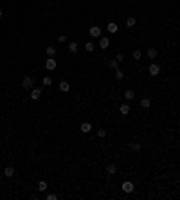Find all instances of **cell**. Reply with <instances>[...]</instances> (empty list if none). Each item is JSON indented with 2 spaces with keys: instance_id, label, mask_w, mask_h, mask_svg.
Segmentation results:
<instances>
[{
  "instance_id": "9",
  "label": "cell",
  "mask_w": 180,
  "mask_h": 200,
  "mask_svg": "<svg viewBox=\"0 0 180 200\" xmlns=\"http://www.w3.org/2000/svg\"><path fill=\"white\" fill-rule=\"evenodd\" d=\"M42 97V89H31V99L32 101H38Z\"/></svg>"
},
{
  "instance_id": "17",
  "label": "cell",
  "mask_w": 180,
  "mask_h": 200,
  "mask_svg": "<svg viewBox=\"0 0 180 200\" xmlns=\"http://www.w3.org/2000/svg\"><path fill=\"white\" fill-rule=\"evenodd\" d=\"M106 65H108L110 69H114V70H115V69H117V65H119V61H117L115 58H112V59H108V63H106Z\"/></svg>"
},
{
  "instance_id": "11",
  "label": "cell",
  "mask_w": 180,
  "mask_h": 200,
  "mask_svg": "<svg viewBox=\"0 0 180 200\" xmlns=\"http://www.w3.org/2000/svg\"><path fill=\"white\" fill-rule=\"evenodd\" d=\"M119 112H121L123 116H128L130 114V105L128 103H123L121 106H119Z\"/></svg>"
},
{
  "instance_id": "10",
  "label": "cell",
  "mask_w": 180,
  "mask_h": 200,
  "mask_svg": "<svg viewBox=\"0 0 180 200\" xmlns=\"http://www.w3.org/2000/svg\"><path fill=\"white\" fill-rule=\"evenodd\" d=\"M106 31H108V32H110V34H115V32L119 31V25H117L115 22H110L108 25H106Z\"/></svg>"
},
{
  "instance_id": "26",
  "label": "cell",
  "mask_w": 180,
  "mask_h": 200,
  "mask_svg": "<svg viewBox=\"0 0 180 200\" xmlns=\"http://www.w3.org/2000/svg\"><path fill=\"white\" fill-rule=\"evenodd\" d=\"M141 56H142V52L139 51V49H137V51H133V59H141Z\"/></svg>"
},
{
  "instance_id": "27",
  "label": "cell",
  "mask_w": 180,
  "mask_h": 200,
  "mask_svg": "<svg viewBox=\"0 0 180 200\" xmlns=\"http://www.w3.org/2000/svg\"><path fill=\"white\" fill-rule=\"evenodd\" d=\"M65 42H67V36L65 34H59L58 36V43H65Z\"/></svg>"
},
{
  "instance_id": "4",
  "label": "cell",
  "mask_w": 180,
  "mask_h": 200,
  "mask_svg": "<svg viewBox=\"0 0 180 200\" xmlns=\"http://www.w3.org/2000/svg\"><path fill=\"white\" fill-rule=\"evenodd\" d=\"M121 189H123L124 193H133V182H131V180H124L123 186H121Z\"/></svg>"
},
{
  "instance_id": "20",
  "label": "cell",
  "mask_w": 180,
  "mask_h": 200,
  "mask_svg": "<svg viewBox=\"0 0 180 200\" xmlns=\"http://www.w3.org/2000/svg\"><path fill=\"white\" fill-rule=\"evenodd\" d=\"M38 191H47V182H45V180H40L38 182Z\"/></svg>"
},
{
  "instance_id": "1",
  "label": "cell",
  "mask_w": 180,
  "mask_h": 200,
  "mask_svg": "<svg viewBox=\"0 0 180 200\" xmlns=\"http://www.w3.org/2000/svg\"><path fill=\"white\" fill-rule=\"evenodd\" d=\"M22 86H24L25 90H31L32 86H34V79H32L31 76H25V78L22 79Z\"/></svg>"
},
{
  "instance_id": "3",
  "label": "cell",
  "mask_w": 180,
  "mask_h": 200,
  "mask_svg": "<svg viewBox=\"0 0 180 200\" xmlns=\"http://www.w3.org/2000/svg\"><path fill=\"white\" fill-rule=\"evenodd\" d=\"M56 67H58V63H56L54 58H47V59H45V69H47V70H54Z\"/></svg>"
},
{
  "instance_id": "29",
  "label": "cell",
  "mask_w": 180,
  "mask_h": 200,
  "mask_svg": "<svg viewBox=\"0 0 180 200\" xmlns=\"http://www.w3.org/2000/svg\"><path fill=\"white\" fill-rule=\"evenodd\" d=\"M47 200H58V195H54V193H47Z\"/></svg>"
},
{
  "instance_id": "2",
  "label": "cell",
  "mask_w": 180,
  "mask_h": 200,
  "mask_svg": "<svg viewBox=\"0 0 180 200\" xmlns=\"http://www.w3.org/2000/svg\"><path fill=\"white\" fill-rule=\"evenodd\" d=\"M101 34H103V29L99 27V25H92L90 27V36L92 38H101Z\"/></svg>"
},
{
  "instance_id": "14",
  "label": "cell",
  "mask_w": 180,
  "mask_h": 200,
  "mask_svg": "<svg viewBox=\"0 0 180 200\" xmlns=\"http://www.w3.org/2000/svg\"><path fill=\"white\" fill-rule=\"evenodd\" d=\"M133 97H135V90H131V89H130V90H126V92H124V99H126V101H131Z\"/></svg>"
},
{
  "instance_id": "22",
  "label": "cell",
  "mask_w": 180,
  "mask_h": 200,
  "mask_svg": "<svg viewBox=\"0 0 180 200\" xmlns=\"http://www.w3.org/2000/svg\"><path fill=\"white\" fill-rule=\"evenodd\" d=\"M115 78L119 79V81H121V79L124 78V72H123V70H119V67H117V69H115Z\"/></svg>"
},
{
  "instance_id": "8",
  "label": "cell",
  "mask_w": 180,
  "mask_h": 200,
  "mask_svg": "<svg viewBox=\"0 0 180 200\" xmlns=\"http://www.w3.org/2000/svg\"><path fill=\"white\" fill-rule=\"evenodd\" d=\"M148 72H150V76H158V72H160V67H158L157 63H151V65H150V69H148Z\"/></svg>"
},
{
  "instance_id": "18",
  "label": "cell",
  "mask_w": 180,
  "mask_h": 200,
  "mask_svg": "<svg viewBox=\"0 0 180 200\" xmlns=\"http://www.w3.org/2000/svg\"><path fill=\"white\" fill-rule=\"evenodd\" d=\"M78 49H79V45L76 42H70L69 43V52H78Z\"/></svg>"
},
{
  "instance_id": "23",
  "label": "cell",
  "mask_w": 180,
  "mask_h": 200,
  "mask_svg": "<svg viewBox=\"0 0 180 200\" xmlns=\"http://www.w3.org/2000/svg\"><path fill=\"white\" fill-rule=\"evenodd\" d=\"M42 83H43V85H45V86H49V85H52V79H51V78H49V76H45V78H43V79H42Z\"/></svg>"
},
{
  "instance_id": "12",
  "label": "cell",
  "mask_w": 180,
  "mask_h": 200,
  "mask_svg": "<svg viewBox=\"0 0 180 200\" xmlns=\"http://www.w3.org/2000/svg\"><path fill=\"white\" fill-rule=\"evenodd\" d=\"M79 130H81V133H90L92 132V124L90 123H83L81 126H79Z\"/></svg>"
},
{
  "instance_id": "25",
  "label": "cell",
  "mask_w": 180,
  "mask_h": 200,
  "mask_svg": "<svg viewBox=\"0 0 180 200\" xmlns=\"http://www.w3.org/2000/svg\"><path fill=\"white\" fill-rule=\"evenodd\" d=\"M130 148H131L133 151H139V150H141V144H139V143H131V144H130Z\"/></svg>"
},
{
  "instance_id": "31",
  "label": "cell",
  "mask_w": 180,
  "mask_h": 200,
  "mask_svg": "<svg viewBox=\"0 0 180 200\" xmlns=\"http://www.w3.org/2000/svg\"><path fill=\"white\" fill-rule=\"evenodd\" d=\"M2 16H4V11H2V9H0V20H2Z\"/></svg>"
},
{
  "instance_id": "6",
  "label": "cell",
  "mask_w": 180,
  "mask_h": 200,
  "mask_svg": "<svg viewBox=\"0 0 180 200\" xmlns=\"http://www.w3.org/2000/svg\"><path fill=\"white\" fill-rule=\"evenodd\" d=\"M104 173H106V175H115V173H117V164H108V166H106V168H104Z\"/></svg>"
},
{
  "instance_id": "13",
  "label": "cell",
  "mask_w": 180,
  "mask_h": 200,
  "mask_svg": "<svg viewBox=\"0 0 180 200\" xmlns=\"http://www.w3.org/2000/svg\"><path fill=\"white\" fill-rule=\"evenodd\" d=\"M45 54H47V58H54V56H56V47L49 45V47L45 49Z\"/></svg>"
},
{
  "instance_id": "16",
  "label": "cell",
  "mask_w": 180,
  "mask_h": 200,
  "mask_svg": "<svg viewBox=\"0 0 180 200\" xmlns=\"http://www.w3.org/2000/svg\"><path fill=\"white\" fill-rule=\"evenodd\" d=\"M150 105H151V99L150 97H142L141 99V106H142V108H150Z\"/></svg>"
},
{
  "instance_id": "28",
  "label": "cell",
  "mask_w": 180,
  "mask_h": 200,
  "mask_svg": "<svg viewBox=\"0 0 180 200\" xmlns=\"http://www.w3.org/2000/svg\"><path fill=\"white\" fill-rule=\"evenodd\" d=\"M97 137H99V139L106 137V130H97Z\"/></svg>"
},
{
  "instance_id": "15",
  "label": "cell",
  "mask_w": 180,
  "mask_h": 200,
  "mask_svg": "<svg viewBox=\"0 0 180 200\" xmlns=\"http://www.w3.org/2000/svg\"><path fill=\"white\" fill-rule=\"evenodd\" d=\"M59 90H61V92H69L70 90L69 81H59Z\"/></svg>"
},
{
  "instance_id": "21",
  "label": "cell",
  "mask_w": 180,
  "mask_h": 200,
  "mask_svg": "<svg viewBox=\"0 0 180 200\" xmlns=\"http://www.w3.org/2000/svg\"><path fill=\"white\" fill-rule=\"evenodd\" d=\"M137 24V20L133 18V16H130V18H126V25H128V27H133V25Z\"/></svg>"
},
{
  "instance_id": "19",
  "label": "cell",
  "mask_w": 180,
  "mask_h": 200,
  "mask_svg": "<svg viewBox=\"0 0 180 200\" xmlns=\"http://www.w3.org/2000/svg\"><path fill=\"white\" fill-rule=\"evenodd\" d=\"M94 49H96V43H94V42H88V43H85V51H86V52H92Z\"/></svg>"
},
{
  "instance_id": "24",
  "label": "cell",
  "mask_w": 180,
  "mask_h": 200,
  "mask_svg": "<svg viewBox=\"0 0 180 200\" xmlns=\"http://www.w3.org/2000/svg\"><path fill=\"white\" fill-rule=\"evenodd\" d=\"M148 58H157V49H148Z\"/></svg>"
},
{
  "instance_id": "5",
  "label": "cell",
  "mask_w": 180,
  "mask_h": 200,
  "mask_svg": "<svg viewBox=\"0 0 180 200\" xmlns=\"http://www.w3.org/2000/svg\"><path fill=\"white\" fill-rule=\"evenodd\" d=\"M99 47H101L103 51H104V49H108V47H110V38L101 36V38H99Z\"/></svg>"
},
{
  "instance_id": "7",
  "label": "cell",
  "mask_w": 180,
  "mask_h": 200,
  "mask_svg": "<svg viewBox=\"0 0 180 200\" xmlns=\"http://www.w3.org/2000/svg\"><path fill=\"white\" fill-rule=\"evenodd\" d=\"M4 175L7 177V178H11V177L16 175V170L13 168V166H5V168H4Z\"/></svg>"
},
{
  "instance_id": "30",
  "label": "cell",
  "mask_w": 180,
  "mask_h": 200,
  "mask_svg": "<svg viewBox=\"0 0 180 200\" xmlns=\"http://www.w3.org/2000/svg\"><path fill=\"white\" fill-rule=\"evenodd\" d=\"M115 59H117V61H119V63H121V61H123V59H124V56L121 54V52H119V54L115 56Z\"/></svg>"
}]
</instances>
